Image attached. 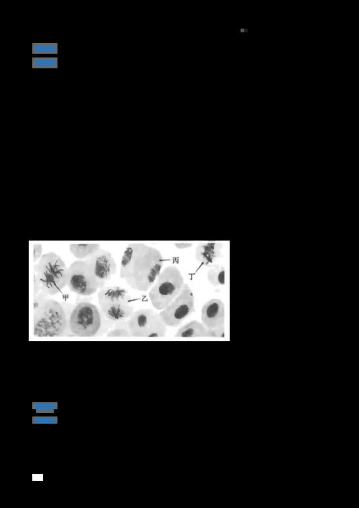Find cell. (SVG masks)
Listing matches in <instances>:
<instances>
[{
  "instance_id": "16",
  "label": "cell",
  "mask_w": 359,
  "mask_h": 508,
  "mask_svg": "<svg viewBox=\"0 0 359 508\" xmlns=\"http://www.w3.org/2000/svg\"><path fill=\"white\" fill-rule=\"evenodd\" d=\"M108 337H132L129 328L127 320L116 321L114 326L107 334Z\"/></svg>"
},
{
  "instance_id": "12",
  "label": "cell",
  "mask_w": 359,
  "mask_h": 508,
  "mask_svg": "<svg viewBox=\"0 0 359 508\" xmlns=\"http://www.w3.org/2000/svg\"><path fill=\"white\" fill-rule=\"evenodd\" d=\"M223 246L220 242H201L195 249V258L203 265L209 267L221 257Z\"/></svg>"
},
{
  "instance_id": "3",
  "label": "cell",
  "mask_w": 359,
  "mask_h": 508,
  "mask_svg": "<svg viewBox=\"0 0 359 508\" xmlns=\"http://www.w3.org/2000/svg\"><path fill=\"white\" fill-rule=\"evenodd\" d=\"M41 282V290L48 296L60 293L67 285L68 267L62 257L50 252L43 254L34 266Z\"/></svg>"
},
{
  "instance_id": "17",
  "label": "cell",
  "mask_w": 359,
  "mask_h": 508,
  "mask_svg": "<svg viewBox=\"0 0 359 508\" xmlns=\"http://www.w3.org/2000/svg\"><path fill=\"white\" fill-rule=\"evenodd\" d=\"M43 246L41 244L33 245V261L37 262L43 255Z\"/></svg>"
},
{
  "instance_id": "9",
  "label": "cell",
  "mask_w": 359,
  "mask_h": 508,
  "mask_svg": "<svg viewBox=\"0 0 359 508\" xmlns=\"http://www.w3.org/2000/svg\"><path fill=\"white\" fill-rule=\"evenodd\" d=\"M195 311L193 292L187 283H185L178 296L159 315L167 326L176 327Z\"/></svg>"
},
{
  "instance_id": "14",
  "label": "cell",
  "mask_w": 359,
  "mask_h": 508,
  "mask_svg": "<svg viewBox=\"0 0 359 508\" xmlns=\"http://www.w3.org/2000/svg\"><path fill=\"white\" fill-rule=\"evenodd\" d=\"M100 249L99 243H75L69 245L70 253L78 260L88 259Z\"/></svg>"
},
{
  "instance_id": "15",
  "label": "cell",
  "mask_w": 359,
  "mask_h": 508,
  "mask_svg": "<svg viewBox=\"0 0 359 508\" xmlns=\"http://www.w3.org/2000/svg\"><path fill=\"white\" fill-rule=\"evenodd\" d=\"M207 272L208 281L214 287L223 286L225 283V268L223 265L213 264Z\"/></svg>"
},
{
  "instance_id": "19",
  "label": "cell",
  "mask_w": 359,
  "mask_h": 508,
  "mask_svg": "<svg viewBox=\"0 0 359 508\" xmlns=\"http://www.w3.org/2000/svg\"><path fill=\"white\" fill-rule=\"evenodd\" d=\"M33 289L34 296L37 294L41 290V284L37 274L33 273Z\"/></svg>"
},
{
  "instance_id": "20",
  "label": "cell",
  "mask_w": 359,
  "mask_h": 508,
  "mask_svg": "<svg viewBox=\"0 0 359 508\" xmlns=\"http://www.w3.org/2000/svg\"><path fill=\"white\" fill-rule=\"evenodd\" d=\"M56 418L54 417H38L35 418L34 421H36L37 423H53V421H56Z\"/></svg>"
},
{
  "instance_id": "11",
  "label": "cell",
  "mask_w": 359,
  "mask_h": 508,
  "mask_svg": "<svg viewBox=\"0 0 359 508\" xmlns=\"http://www.w3.org/2000/svg\"><path fill=\"white\" fill-rule=\"evenodd\" d=\"M85 260L90 265L101 288L106 286V282L116 273V262L112 253L107 250L101 248Z\"/></svg>"
},
{
  "instance_id": "18",
  "label": "cell",
  "mask_w": 359,
  "mask_h": 508,
  "mask_svg": "<svg viewBox=\"0 0 359 508\" xmlns=\"http://www.w3.org/2000/svg\"><path fill=\"white\" fill-rule=\"evenodd\" d=\"M193 244L189 241H176L174 243V246L179 250H184L190 248Z\"/></svg>"
},
{
  "instance_id": "4",
  "label": "cell",
  "mask_w": 359,
  "mask_h": 508,
  "mask_svg": "<svg viewBox=\"0 0 359 508\" xmlns=\"http://www.w3.org/2000/svg\"><path fill=\"white\" fill-rule=\"evenodd\" d=\"M184 284L179 269L175 265L167 266L149 289L148 298L152 307L159 311L165 308L180 293Z\"/></svg>"
},
{
  "instance_id": "10",
  "label": "cell",
  "mask_w": 359,
  "mask_h": 508,
  "mask_svg": "<svg viewBox=\"0 0 359 508\" xmlns=\"http://www.w3.org/2000/svg\"><path fill=\"white\" fill-rule=\"evenodd\" d=\"M201 319L215 338L224 337L225 306L221 300L213 298L206 302L201 310Z\"/></svg>"
},
{
  "instance_id": "1",
  "label": "cell",
  "mask_w": 359,
  "mask_h": 508,
  "mask_svg": "<svg viewBox=\"0 0 359 508\" xmlns=\"http://www.w3.org/2000/svg\"><path fill=\"white\" fill-rule=\"evenodd\" d=\"M163 262L157 249L143 243H131L121 258L120 277L132 289L147 291L160 273Z\"/></svg>"
},
{
  "instance_id": "5",
  "label": "cell",
  "mask_w": 359,
  "mask_h": 508,
  "mask_svg": "<svg viewBox=\"0 0 359 508\" xmlns=\"http://www.w3.org/2000/svg\"><path fill=\"white\" fill-rule=\"evenodd\" d=\"M100 310L108 319L127 320L134 312L133 299L128 290L119 285L105 286L97 294Z\"/></svg>"
},
{
  "instance_id": "6",
  "label": "cell",
  "mask_w": 359,
  "mask_h": 508,
  "mask_svg": "<svg viewBox=\"0 0 359 508\" xmlns=\"http://www.w3.org/2000/svg\"><path fill=\"white\" fill-rule=\"evenodd\" d=\"M101 324L97 307L88 302H80L72 310L69 321L71 332L78 337H91L97 334Z\"/></svg>"
},
{
  "instance_id": "13",
  "label": "cell",
  "mask_w": 359,
  "mask_h": 508,
  "mask_svg": "<svg viewBox=\"0 0 359 508\" xmlns=\"http://www.w3.org/2000/svg\"><path fill=\"white\" fill-rule=\"evenodd\" d=\"M176 338H215L202 323L192 320L181 326L174 335Z\"/></svg>"
},
{
  "instance_id": "2",
  "label": "cell",
  "mask_w": 359,
  "mask_h": 508,
  "mask_svg": "<svg viewBox=\"0 0 359 508\" xmlns=\"http://www.w3.org/2000/svg\"><path fill=\"white\" fill-rule=\"evenodd\" d=\"M68 326L65 310L59 302L48 298L40 305L34 307V336H62Z\"/></svg>"
},
{
  "instance_id": "7",
  "label": "cell",
  "mask_w": 359,
  "mask_h": 508,
  "mask_svg": "<svg viewBox=\"0 0 359 508\" xmlns=\"http://www.w3.org/2000/svg\"><path fill=\"white\" fill-rule=\"evenodd\" d=\"M127 321L132 337L161 338L167 332V325L159 313L151 309L143 308L134 311Z\"/></svg>"
},
{
  "instance_id": "8",
  "label": "cell",
  "mask_w": 359,
  "mask_h": 508,
  "mask_svg": "<svg viewBox=\"0 0 359 508\" xmlns=\"http://www.w3.org/2000/svg\"><path fill=\"white\" fill-rule=\"evenodd\" d=\"M67 286L72 292L88 296L101 288V284L86 260H77L68 267Z\"/></svg>"
}]
</instances>
